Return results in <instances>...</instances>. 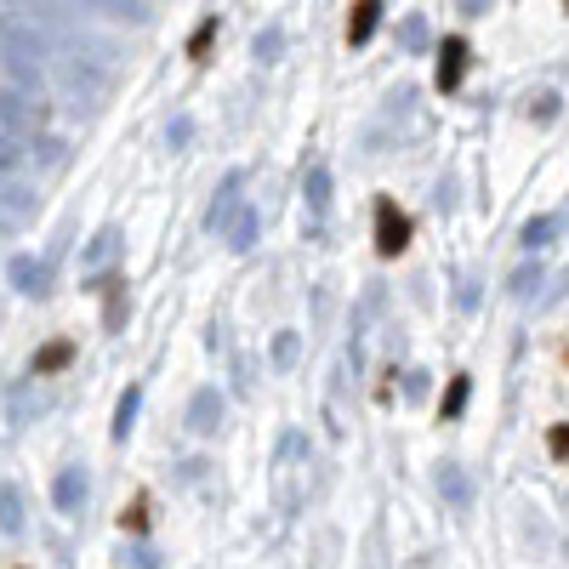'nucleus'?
<instances>
[{
	"mask_svg": "<svg viewBox=\"0 0 569 569\" xmlns=\"http://www.w3.org/2000/svg\"><path fill=\"white\" fill-rule=\"evenodd\" d=\"M461 405H467V376H456V382H450V393H445V422H456V416H461Z\"/></svg>",
	"mask_w": 569,
	"mask_h": 569,
	"instance_id": "nucleus-7",
	"label": "nucleus"
},
{
	"mask_svg": "<svg viewBox=\"0 0 569 569\" xmlns=\"http://www.w3.org/2000/svg\"><path fill=\"white\" fill-rule=\"evenodd\" d=\"M461 75H467V41L450 35V41L439 46V75H433V80H439V91H456Z\"/></svg>",
	"mask_w": 569,
	"mask_h": 569,
	"instance_id": "nucleus-2",
	"label": "nucleus"
},
{
	"mask_svg": "<svg viewBox=\"0 0 569 569\" xmlns=\"http://www.w3.org/2000/svg\"><path fill=\"white\" fill-rule=\"evenodd\" d=\"M376 23H382L376 0H353V12H348V46H364V41L376 35Z\"/></svg>",
	"mask_w": 569,
	"mask_h": 569,
	"instance_id": "nucleus-3",
	"label": "nucleus"
},
{
	"mask_svg": "<svg viewBox=\"0 0 569 569\" xmlns=\"http://www.w3.org/2000/svg\"><path fill=\"white\" fill-rule=\"evenodd\" d=\"M405 251H411V217L382 194V199H376V256L393 262V256H405Z\"/></svg>",
	"mask_w": 569,
	"mask_h": 569,
	"instance_id": "nucleus-1",
	"label": "nucleus"
},
{
	"mask_svg": "<svg viewBox=\"0 0 569 569\" xmlns=\"http://www.w3.org/2000/svg\"><path fill=\"white\" fill-rule=\"evenodd\" d=\"M18 569H23V563H18Z\"/></svg>",
	"mask_w": 569,
	"mask_h": 569,
	"instance_id": "nucleus-9",
	"label": "nucleus"
},
{
	"mask_svg": "<svg viewBox=\"0 0 569 569\" xmlns=\"http://www.w3.org/2000/svg\"><path fill=\"white\" fill-rule=\"evenodd\" d=\"M69 359H75V342H69V337L46 342V348L35 353V376H57V371H63V364H69Z\"/></svg>",
	"mask_w": 569,
	"mask_h": 569,
	"instance_id": "nucleus-4",
	"label": "nucleus"
},
{
	"mask_svg": "<svg viewBox=\"0 0 569 569\" xmlns=\"http://www.w3.org/2000/svg\"><path fill=\"white\" fill-rule=\"evenodd\" d=\"M547 450H552V456H569V427H552V433H547Z\"/></svg>",
	"mask_w": 569,
	"mask_h": 569,
	"instance_id": "nucleus-8",
	"label": "nucleus"
},
{
	"mask_svg": "<svg viewBox=\"0 0 569 569\" xmlns=\"http://www.w3.org/2000/svg\"><path fill=\"white\" fill-rule=\"evenodd\" d=\"M120 529H131V535L149 529V495H131V507L120 513Z\"/></svg>",
	"mask_w": 569,
	"mask_h": 569,
	"instance_id": "nucleus-6",
	"label": "nucleus"
},
{
	"mask_svg": "<svg viewBox=\"0 0 569 569\" xmlns=\"http://www.w3.org/2000/svg\"><path fill=\"white\" fill-rule=\"evenodd\" d=\"M211 41H217V18H206V23H199L194 35H188V63H206Z\"/></svg>",
	"mask_w": 569,
	"mask_h": 569,
	"instance_id": "nucleus-5",
	"label": "nucleus"
}]
</instances>
